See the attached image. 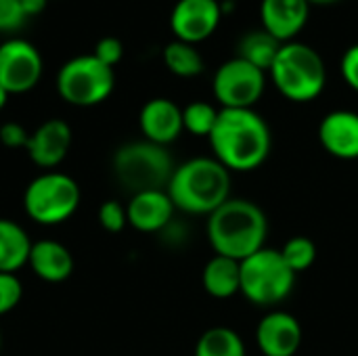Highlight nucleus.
Wrapping results in <instances>:
<instances>
[{
  "label": "nucleus",
  "mask_w": 358,
  "mask_h": 356,
  "mask_svg": "<svg viewBox=\"0 0 358 356\" xmlns=\"http://www.w3.org/2000/svg\"><path fill=\"white\" fill-rule=\"evenodd\" d=\"M208 141L212 157L231 174L262 168L273 151L271 126L256 109H220Z\"/></svg>",
  "instance_id": "nucleus-1"
},
{
  "label": "nucleus",
  "mask_w": 358,
  "mask_h": 356,
  "mask_svg": "<svg viewBox=\"0 0 358 356\" xmlns=\"http://www.w3.org/2000/svg\"><path fill=\"white\" fill-rule=\"evenodd\" d=\"M206 235L214 254L241 262L266 248L268 218L256 201L231 197L208 216Z\"/></svg>",
  "instance_id": "nucleus-2"
},
{
  "label": "nucleus",
  "mask_w": 358,
  "mask_h": 356,
  "mask_svg": "<svg viewBox=\"0 0 358 356\" xmlns=\"http://www.w3.org/2000/svg\"><path fill=\"white\" fill-rule=\"evenodd\" d=\"M231 185V172L216 157L201 155L178 164L166 191L178 212L208 218L233 197Z\"/></svg>",
  "instance_id": "nucleus-3"
},
{
  "label": "nucleus",
  "mask_w": 358,
  "mask_h": 356,
  "mask_svg": "<svg viewBox=\"0 0 358 356\" xmlns=\"http://www.w3.org/2000/svg\"><path fill=\"white\" fill-rule=\"evenodd\" d=\"M279 94L292 103H310L327 86V67L319 50L304 42L281 44L273 67L268 69Z\"/></svg>",
  "instance_id": "nucleus-4"
},
{
  "label": "nucleus",
  "mask_w": 358,
  "mask_h": 356,
  "mask_svg": "<svg viewBox=\"0 0 358 356\" xmlns=\"http://www.w3.org/2000/svg\"><path fill=\"white\" fill-rule=\"evenodd\" d=\"M174 168L176 164L168 147L149 143L145 138L122 145L111 159L115 180L130 195L168 189Z\"/></svg>",
  "instance_id": "nucleus-5"
},
{
  "label": "nucleus",
  "mask_w": 358,
  "mask_h": 356,
  "mask_svg": "<svg viewBox=\"0 0 358 356\" xmlns=\"http://www.w3.org/2000/svg\"><path fill=\"white\" fill-rule=\"evenodd\" d=\"M296 279L298 275L275 248H262L241 260V296L254 306L277 308L292 296Z\"/></svg>",
  "instance_id": "nucleus-6"
},
{
  "label": "nucleus",
  "mask_w": 358,
  "mask_h": 356,
  "mask_svg": "<svg viewBox=\"0 0 358 356\" xmlns=\"http://www.w3.org/2000/svg\"><path fill=\"white\" fill-rule=\"evenodd\" d=\"M82 199L80 185L65 172L48 170L29 180L23 191V210L27 218L42 227L67 222Z\"/></svg>",
  "instance_id": "nucleus-7"
},
{
  "label": "nucleus",
  "mask_w": 358,
  "mask_h": 356,
  "mask_svg": "<svg viewBox=\"0 0 358 356\" xmlns=\"http://www.w3.org/2000/svg\"><path fill=\"white\" fill-rule=\"evenodd\" d=\"M59 97L73 107H94L107 101L115 88V69L92 52L69 59L57 73Z\"/></svg>",
  "instance_id": "nucleus-8"
},
{
  "label": "nucleus",
  "mask_w": 358,
  "mask_h": 356,
  "mask_svg": "<svg viewBox=\"0 0 358 356\" xmlns=\"http://www.w3.org/2000/svg\"><path fill=\"white\" fill-rule=\"evenodd\" d=\"M266 71L235 55L216 69L212 92L220 109H254L266 90Z\"/></svg>",
  "instance_id": "nucleus-9"
},
{
  "label": "nucleus",
  "mask_w": 358,
  "mask_h": 356,
  "mask_svg": "<svg viewBox=\"0 0 358 356\" xmlns=\"http://www.w3.org/2000/svg\"><path fill=\"white\" fill-rule=\"evenodd\" d=\"M42 69V55L31 42L10 38L0 44V86L8 94H23L36 88Z\"/></svg>",
  "instance_id": "nucleus-10"
},
{
  "label": "nucleus",
  "mask_w": 358,
  "mask_h": 356,
  "mask_svg": "<svg viewBox=\"0 0 358 356\" xmlns=\"http://www.w3.org/2000/svg\"><path fill=\"white\" fill-rule=\"evenodd\" d=\"M220 19L222 6L218 0H176L170 13V29L174 40L195 46L218 29Z\"/></svg>",
  "instance_id": "nucleus-11"
},
{
  "label": "nucleus",
  "mask_w": 358,
  "mask_h": 356,
  "mask_svg": "<svg viewBox=\"0 0 358 356\" xmlns=\"http://www.w3.org/2000/svg\"><path fill=\"white\" fill-rule=\"evenodd\" d=\"M302 325L296 315L273 308L256 327V344L262 356H296L302 346Z\"/></svg>",
  "instance_id": "nucleus-12"
},
{
  "label": "nucleus",
  "mask_w": 358,
  "mask_h": 356,
  "mask_svg": "<svg viewBox=\"0 0 358 356\" xmlns=\"http://www.w3.org/2000/svg\"><path fill=\"white\" fill-rule=\"evenodd\" d=\"M317 136L325 153L342 162L358 159V113L350 109H334L321 118Z\"/></svg>",
  "instance_id": "nucleus-13"
},
{
  "label": "nucleus",
  "mask_w": 358,
  "mask_h": 356,
  "mask_svg": "<svg viewBox=\"0 0 358 356\" xmlns=\"http://www.w3.org/2000/svg\"><path fill=\"white\" fill-rule=\"evenodd\" d=\"M138 126H141L145 141L168 147L185 132L182 107H178L172 99H166V97L149 99L141 107Z\"/></svg>",
  "instance_id": "nucleus-14"
},
{
  "label": "nucleus",
  "mask_w": 358,
  "mask_h": 356,
  "mask_svg": "<svg viewBox=\"0 0 358 356\" xmlns=\"http://www.w3.org/2000/svg\"><path fill=\"white\" fill-rule=\"evenodd\" d=\"M71 147V128L65 120L52 118L42 122L31 134L25 147L27 157L46 172L57 168L69 153Z\"/></svg>",
  "instance_id": "nucleus-15"
},
{
  "label": "nucleus",
  "mask_w": 358,
  "mask_h": 356,
  "mask_svg": "<svg viewBox=\"0 0 358 356\" xmlns=\"http://www.w3.org/2000/svg\"><path fill=\"white\" fill-rule=\"evenodd\" d=\"M310 17L308 0H262L260 2V21L281 44L294 42L296 36L306 27Z\"/></svg>",
  "instance_id": "nucleus-16"
},
{
  "label": "nucleus",
  "mask_w": 358,
  "mask_h": 356,
  "mask_svg": "<svg viewBox=\"0 0 358 356\" xmlns=\"http://www.w3.org/2000/svg\"><path fill=\"white\" fill-rule=\"evenodd\" d=\"M128 225L138 233H155L159 235L174 220V204L166 189L159 191H143L130 195L126 206Z\"/></svg>",
  "instance_id": "nucleus-17"
},
{
  "label": "nucleus",
  "mask_w": 358,
  "mask_h": 356,
  "mask_svg": "<svg viewBox=\"0 0 358 356\" xmlns=\"http://www.w3.org/2000/svg\"><path fill=\"white\" fill-rule=\"evenodd\" d=\"M27 266L46 283H63L73 273V256L63 243L55 239H40L31 243Z\"/></svg>",
  "instance_id": "nucleus-18"
},
{
  "label": "nucleus",
  "mask_w": 358,
  "mask_h": 356,
  "mask_svg": "<svg viewBox=\"0 0 358 356\" xmlns=\"http://www.w3.org/2000/svg\"><path fill=\"white\" fill-rule=\"evenodd\" d=\"M201 287L214 300H229L241 294V262L214 254L201 271Z\"/></svg>",
  "instance_id": "nucleus-19"
},
{
  "label": "nucleus",
  "mask_w": 358,
  "mask_h": 356,
  "mask_svg": "<svg viewBox=\"0 0 358 356\" xmlns=\"http://www.w3.org/2000/svg\"><path fill=\"white\" fill-rule=\"evenodd\" d=\"M31 239L21 225L0 218V273H15L29 260Z\"/></svg>",
  "instance_id": "nucleus-20"
},
{
  "label": "nucleus",
  "mask_w": 358,
  "mask_h": 356,
  "mask_svg": "<svg viewBox=\"0 0 358 356\" xmlns=\"http://www.w3.org/2000/svg\"><path fill=\"white\" fill-rule=\"evenodd\" d=\"M279 48H281V42L277 38H273L266 29L260 27V29H254V31H248L241 36V40L237 44V57H241L243 61H248L254 67L268 73Z\"/></svg>",
  "instance_id": "nucleus-21"
},
{
  "label": "nucleus",
  "mask_w": 358,
  "mask_h": 356,
  "mask_svg": "<svg viewBox=\"0 0 358 356\" xmlns=\"http://www.w3.org/2000/svg\"><path fill=\"white\" fill-rule=\"evenodd\" d=\"M193 356H248V350L243 338L235 329L216 325L199 336Z\"/></svg>",
  "instance_id": "nucleus-22"
},
{
  "label": "nucleus",
  "mask_w": 358,
  "mask_h": 356,
  "mask_svg": "<svg viewBox=\"0 0 358 356\" xmlns=\"http://www.w3.org/2000/svg\"><path fill=\"white\" fill-rule=\"evenodd\" d=\"M162 57H164V65L168 67V71L178 78H197L203 73V67H206L203 57L197 50V46L180 42V40L168 42Z\"/></svg>",
  "instance_id": "nucleus-23"
},
{
  "label": "nucleus",
  "mask_w": 358,
  "mask_h": 356,
  "mask_svg": "<svg viewBox=\"0 0 358 356\" xmlns=\"http://www.w3.org/2000/svg\"><path fill=\"white\" fill-rule=\"evenodd\" d=\"M220 107H214L208 101H193L187 107H182V126L185 132L193 136H210L216 120H218Z\"/></svg>",
  "instance_id": "nucleus-24"
},
{
  "label": "nucleus",
  "mask_w": 358,
  "mask_h": 356,
  "mask_svg": "<svg viewBox=\"0 0 358 356\" xmlns=\"http://www.w3.org/2000/svg\"><path fill=\"white\" fill-rule=\"evenodd\" d=\"M283 260L287 262V266L300 275L306 273L308 269H313V264L317 262V245L310 237L306 235H294L289 237L281 248H279Z\"/></svg>",
  "instance_id": "nucleus-25"
},
{
  "label": "nucleus",
  "mask_w": 358,
  "mask_h": 356,
  "mask_svg": "<svg viewBox=\"0 0 358 356\" xmlns=\"http://www.w3.org/2000/svg\"><path fill=\"white\" fill-rule=\"evenodd\" d=\"M99 225L107 233H122L128 225V212L126 206H122L115 199H107L99 208Z\"/></svg>",
  "instance_id": "nucleus-26"
},
{
  "label": "nucleus",
  "mask_w": 358,
  "mask_h": 356,
  "mask_svg": "<svg viewBox=\"0 0 358 356\" xmlns=\"http://www.w3.org/2000/svg\"><path fill=\"white\" fill-rule=\"evenodd\" d=\"M23 298V285L15 273H0V317L15 311Z\"/></svg>",
  "instance_id": "nucleus-27"
},
{
  "label": "nucleus",
  "mask_w": 358,
  "mask_h": 356,
  "mask_svg": "<svg viewBox=\"0 0 358 356\" xmlns=\"http://www.w3.org/2000/svg\"><path fill=\"white\" fill-rule=\"evenodd\" d=\"M29 17L23 10L21 0H0V34H13L25 25Z\"/></svg>",
  "instance_id": "nucleus-28"
},
{
  "label": "nucleus",
  "mask_w": 358,
  "mask_h": 356,
  "mask_svg": "<svg viewBox=\"0 0 358 356\" xmlns=\"http://www.w3.org/2000/svg\"><path fill=\"white\" fill-rule=\"evenodd\" d=\"M92 55H94L101 63H105V65H109V67L115 69V65H117V63L122 61V57H124V44H122V40L115 38V36H105V38H101V40L94 44Z\"/></svg>",
  "instance_id": "nucleus-29"
},
{
  "label": "nucleus",
  "mask_w": 358,
  "mask_h": 356,
  "mask_svg": "<svg viewBox=\"0 0 358 356\" xmlns=\"http://www.w3.org/2000/svg\"><path fill=\"white\" fill-rule=\"evenodd\" d=\"M0 143L6 149H25L29 143V132L17 122H4L0 126Z\"/></svg>",
  "instance_id": "nucleus-30"
},
{
  "label": "nucleus",
  "mask_w": 358,
  "mask_h": 356,
  "mask_svg": "<svg viewBox=\"0 0 358 356\" xmlns=\"http://www.w3.org/2000/svg\"><path fill=\"white\" fill-rule=\"evenodd\" d=\"M340 71L344 82L358 92V44H352L350 48L344 50L342 61H340Z\"/></svg>",
  "instance_id": "nucleus-31"
},
{
  "label": "nucleus",
  "mask_w": 358,
  "mask_h": 356,
  "mask_svg": "<svg viewBox=\"0 0 358 356\" xmlns=\"http://www.w3.org/2000/svg\"><path fill=\"white\" fill-rule=\"evenodd\" d=\"M21 4H23V10H25V15L31 19V17L40 15V13L46 8L48 0H21Z\"/></svg>",
  "instance_id": "nucleus-32"
},
{
  "label": "nucleus",
  "mask_w": 358,
  "mask_h": 356,
  "mask_svg": "<svg viewBox=\"0 0 358 356\" xmlns=\"http://www.w3.org/2000/svg\"><path fill=\"white\" fill-rule=\"evenodd\" d=\"M8 97H10V94H8V92H6V90L0 86V111L4 109V105H6V101H8Z\"/></svg>",
  "instance_id": "nucleus-33"
},
{
  "label": "nucleus",
  "mask_w": 358,
  "mask_h": 356,
  "mask_svg": "<svg viewBox=\"0 0 358 356\" xmlns=\"http://www.w3.org/2000/svg\"><path fill=\"white\" fill-rule=\"evenodd\" d=\"M310 4H336V2H340V0H308Z\"/></svg>",
  "instance_id": "nucleus-34"
},
{
  "label": "nucleus",
  "mask_w": 358,
  "mask_h": 356,
  "mask_svg": "<svg viewBox=\"0 0 358 356\" xmlns=\"http://www.w3.org/2000/svg\"><path fill=\"white\" fill-rule=\"evenodd\" d=\"M0 344H2V338H0Z\"/></svg>",
  "instance_id": "nucleus-35"
}]
</instances>
